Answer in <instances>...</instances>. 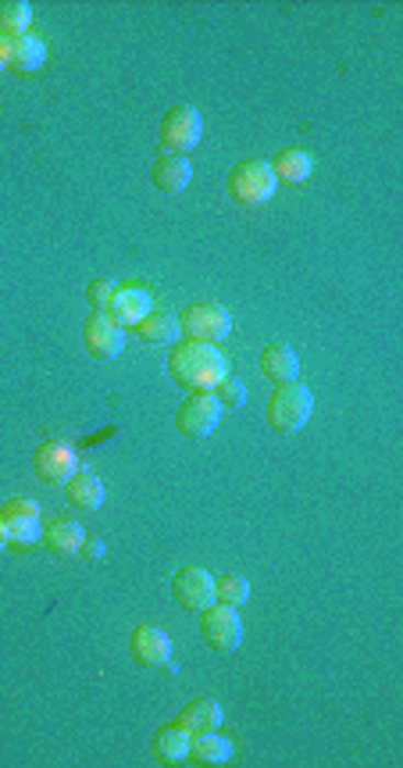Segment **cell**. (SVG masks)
Segmentation results:
<instances>
[{"instance_id": "1", "label": "cell", "mask_w": 403, "mask_h": 768, "mask_svg": "<svg viewBox=\"0 0 403 768\" xmlns=\"http://www.w3.org/2000/svg\"><path fill=\"white\" fill-rule=\"evenodd\" d=\"M168 376L176 379V387L190 393H211L228 376V361L214 344L182 340V344H176V350L168 354Z\"/></svg>"}, {"instance_id": "2", "label": "cell", "mask_w": 403, "mask_h": 768, "mask_svg": "<svg viewBox=\"0 0 403 768\" xmlns=\"http://www.w3.org/2000/svg\"><path fill=\"white\" fill-rule=\"evenodd\" d=\"M279 190V179L271 172V165L261 158L233 165V172L225 176V193L233 197L239 208H261L268 204Z\"/></svg>"}, {"instance_id": "3", "label": "cell", "mask_w": 403, "mask_h": 768, "mask_svg": "<svg viewBox=\"0 0 403 768\" xmlns=\"http://www.w3.org/2000/svg\"><path fill=\"white\" fill-rule=\"evenodd\" d=\"M314 415V393L300 382H282L268 397V425L276 433H300Z\"/></svg>"}, {"instance_id": "4", "label": "cell", "mask_w": 403, "mask_h": 768, "mask_svg": "<svg viewBox=\"0 0 403 768\" xmlns=\"http://www.w3.org/2000/svg\"><path fill=\"white\" fill-rule=\"evenodd\" d=\"M179 333L186 340H200V344H214V347H219L222 340L233 333V315H228V308L219 304V301L186 304L179 311Z\"/></svg>"}, {"instance_id": "5", "label": "cell", "mask_w": 403, "mask_h": 768, "mask_svg": "<svg viewBox=\"0 0 403 768\" xmlns=\"http://www.w3.org/2000/svg\"><path fill=\"white\" fill-rule=\"evenodd\" d=\"M200 639L214 654H236L243 647V619L236 615V608L214 601L200 611Z\"/></svg>"}, {"instance_id": "6", "label": "cell", "mask_w": 403, "mask_h": 768, "mask_svg": "<svg viewBox=\"0 0 403 768\" xmlns=\"http://www.w3.org/2000/svg\"><path fill=\"white\" fill-rule=\"evenodd\" d=\"M161 147L168 154H190L197 144H200V136H204V119H200V111L193 104H176V108H168L165 111V119H161Z\"/></svg>"}, {"instance_id": "7", "label": "cell", "mask_w": 403, "mask_h": 768, "mask_svg": "<svg viewBox=\"0 0 403 768\" xmlns=\"http://www.w3.org/2000/svg\"><path fill=\"white\" fill-rule=\"evenodd\" d=\"M33 472L40 482H47V487H65V482L79 472V454L68 439H47V444H40L33 454Z\"/></svg>"}, {"instance_id": "8", "label": "cell", "mask_w": 403, "mask_h": 768, "mask_svg": "<svg viewBox=\"0 0 403 768\" xmlns=\"http://www.w3.org/2000/svg\"><path fill=\"white\" fill-rule=\"evenodd\" d=\"M222 404L214 401V393H190L176 411V430L186 439H208L222 422Z\"/></svg>"}, {"instance_id": "9", "label": "cell", "mask_w": 403, "mask_h": 768, "mask_svg": "<svg viewBox=\"0 0 403 768\" xmlns=\"http://www.w3.org/2000/svg\"><path fill=\"white\" fill-rule=\"evenodd\" d=\"M0 522H4L8 539L19 547L36 544V539L43 536V515L29 497H11V501H4V508H0Z\"/></svg>"}, {"instance_id": "10", "label": "cell", "mask_w": 403, "mask_h": 768, "mask_svg": "<svg viewBox=\"0 0 403 768\" xmlns=\"http://www.w3.org/2000/svg\"><path fill=\"white\" fill-rule=\"evenodd\" d=\"M128 650H133V661L143 668H168V672H176V665H171V636L161 625H136L133 636H128Z\"/></svg>"}, {"instance_id": "11", "label": "cell", "mask_w": 403, "mask_h": 768, "mask_svg": "<svg viewBox=\"0 0 403 768\" xmlns=\"http://www.w3.org/2000/svg\"><path fill=\"white\" fill-rule=\"evenodd\" d=\"M171 593H176V601L186 611H197L200 615V611L214 604V576L200 565H186L171 576Z\"/></svg>"}, {"instance_id": "12", "label": "cell", "mask_w": 403, "mask_h": 768, "mask_svg": "<svg viewBox=\"0 0 403 768\" xmlns=\"http://www.w3.org/2000/svg\"><path fill=\"white\" fill-rule=\"evenodd\" d=\"M82 347L90 350V358L111 361V358H119L125 347V330L114 325L104 311H93V315L82 322Z\"/></svg>"}, {"instance_id": "13", "label": "cell", "mask_w": 403, "mask_h": 768, "mask_svg": "<svg viewBox=\"0 0 403 768\" xmlns=\"http://www.w3.org/2000/svg\"><path fill=\"white\" fill-rule=\"evenodd\" d=\"M154 311V301H150V293L147 290H139V287H119L111 293V301L104 308V315L114 322V325H122V330H136V325L147 319Z\"/></svg>"}, {"instance_id": "14", "label": "cell", "mask_w": 403, "mask_h": 768, "mask_svg": "<svg viewBox=\"0 0 403 768\" xmlns=\"http://www.w3.org/2000/svg\"><path fill=\"white\" fill-rule=\"evenodd\" d=\"M150 754L157 765H179V761H190V733L182 730L179 722H165L157 725L154 736H150Z\"/></svg>"}, {"instance_id": "15", "label": "cell", "mask_w": 403, "mask_h": 768, "mask_svg": "<svg viewBox=\"0 0 403 768\" xmlns=\"http://www.w3.org/2000/svg\"><path fill=\"white\" fill-rule=\"evenodd\" d=\"M65 501L76 511H100V504H104V479L90 472V468H79L65 482Z\"/></svg>"}, {"instance_id": "16", "label": "cell", "mask_w": 403, "mask_h": 768, "mask_svg": "<svg viewBox=\"0 0 403 768\" xmlns=\"http://www.w3.org/2000/svg\"><path fill=\"white\" fill-rule=\"evenodd\" d=\"M193 179V165L182 154H161L150 168V182L161 193H182Z\"/></svg>"}, {"instance_id": "17", "label": "cell", "mask_w": 403, "mask_h": 768, "mask_svg": "<svg viewBox=\"0 0 403 768\" xmlns=\"http://www.w3.org/2000/svg\"><path fill=\"white\" fill-rule=\"evenodd\" d=\"M47 65V44L36 33H25L19 40H11V54H8V68L19 76H33Z\"/></svg>"}, {"instance_id": "18", "label": "cell", "mask_w": 403, "mask_h": 768, "mask_svg": "<svg viewBox=\"0 0 403 768\" xmlns=\"http://www.w3.org/2000/svg\"><path fill=\"white\" fill-rule=\"evenodd\" d=\"M222 704L219 701H211V697H193L190 704H186L182 711H179V725L186 733H211V730H222Z\"/></svg>"}, {"instance_id": "19", "label": "cell", "mask_w": 403, "mask_h": 768, "mask_svg": "<svg viewBox=\"0 0 403 768\" xmlns=\"http://www.w3.org/2000/svg\"><path fill=\"white\" fill-rule=\"evenodd\" d=\"M43 547H47L51 554H79L82 539H86V530L76 522V519H61L57 515L54 522L43 525Z\"/></svg>"}, {"instance_id": "20", "label": "cell", "mask_w": 403, "mask_h": 768, "mask_svg": "<svg viewBox=\"0 0 403 768\" xmlns=\"http://www.w3.org/2000/svg\"><path fill=\"white\" fill-rule=\"evenodd\" d=\"M261 372L271 379V382H296L300 376V358H296V350L290 344H268L261 350Z\"/></svg>"}, {"instance_id": "21", "label": "cell", "mask_w": 403, "mask_h": 768, "mask_svg": "<svg viewBox=\"0 0 403 768\" xmlns=\"http://www.w3.org/2000/svg\"><path fill=\"white\" fill-rule=\"evenodd\" d=\"M190 761L197 765H228L233 761V739H225L219 730L190 736Z\"/></svg>"}, {"instance_id": "22", "label": "cell", "mask_w": 403, "mask_h": 768, "mask_svg": "<svg viewBox=\"0 0 403 768\" xmlns=\"http://www.w3.org/2000/svg\"><path fill=\"white\" fill-rule=\"evenodd\" d=\"M268 165H271V172H276V179H279V182H290V187H296V182L311 179V172H314V158H311L307 151H300V147L279 151Z\"/></svg>"}, {"instance_id": "23", "label": "cell", "mask_w": 403, "mask_h": 768, "mask_svg": "<svg viewBox=\"0 0 403 768\" xmlns=\"http://www.w3.org/2000/svg\"><path fill=\"white\" fill-rule=\"evenodd\" d=\"M136 333H139L143 344H157V347H161V344H171V340H176L179 319L171 315V311H150V315L136 325Z\"/></svg>"}, {"instance_id": "24", "label": "cell", "mask_w": 403, "mask_h": 768, "mask_svg": "<svg viewBox=\"0 0 403 768\" xmlns=\"http://www.w3.org/2000/svg\"><path fill=\"white\" fill-rule=\"evenodd\" d=\"M33 25V8L25 0H0V36L19 40Z\"/></svg>"}, {"instance_id": "25", "label": "cell", "mask_w": 403, "mask_h": 768, "mask_svg": "<svg viewBox=\"0 0 403 768\" xmlns=\"http://www.w3.org/2000/svg\"><path fill=\"white\" fill-rule=\"evenodd\" d=\"M214 601L219 604H233V608H239V604H247L250 601V582L243 579V576H219L214 579Z\"/></svg>"}, {"instance_id": "26", "label": "cell", "mask_w": 403, "mask_h": 768, "mask_svg": "<svg viewBox=\"0 0 403 768\" xmlns=\"http://www.w3.org/2000/svg\"><path fill=\"white\" fill-rule=\"evenodd\" d=\"M211 393H214V401H219L222 408H243V404H247V387H243V379L233 376V372H228Z\"/></svg>"}, {"instance_id": "27", "label": "cell", "mask_w": 403, "mask_h": 768, "mask_svg": "<svg viewBox=\"0 0 403 768\" xmlns=\"http://www.w3.org/2000/svg\"><path fill=\"white\" fill-rule=\"evenodd\" d=\"M114 290H119V287H114L111 279H90V282H86V304H90L93 311H104Z\"/></svg>"}, {"instance_id": "28", "label": "cell", "mask_w": 403, "mask_h": 768, "mask_svg": "<svg viewBox=\"0 0 403 768\" xmlns=\"http://www.w3.org/2000/svg\"><path fill=\"white\" fill-rule=\"evenodd\" d=\"M104 539H97V536H86L82 539V547H79V554H82V558L86 561H100V558H104Z\"/></svg>"}, {"instance_id": "29", "label": "cell", "mask_w": 403, "mask_h": 768, "mask_svg": "<svg viewBox=\"0 0 403 768\" xmlns=\"http://www.w3.org/2000/svg\"><path fill=\"white\" fill-rule=\"evenodd\" d=\"M8 54H11V40L0 36V73H4V68H8Z\"/></svg>"}, {"instance_id": "30", "label": "cell", "mask_w": 403, "mask_h": 768, "mask_svg": "<svg viewBox=\"0 0 403 768\" xmlns=\"http://www.w3.org/2000/svg\"><path fill=\"white\" fill-rule=\"evenodd\" d=\"M11 544V539H8V530H4V522H0V550H4Z\"/></svg>"}]
</instances>
